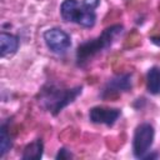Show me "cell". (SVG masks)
<instances>
[{
    "mask_svg": "<svg viewBox=\"0 0 160 160\" xmlns=\"http://www.w3.org/2000/svg\"><path fill=\"white\" fill-rule=\"evenodd\" d=\"M12 148V139L8 130V124H2L0 128V158H4L5 154Z\"/></svg>",
    "mask_w": 160,
    "mask_h": 160,
    "instance_id": "11",
    "label": "cell"
},
{
    "mask_svg": "<svg viewBox=\"0 0 160 160\" xmlns=\"http://www.w3.org/2000/svg\"><path fill=\"white\" fill-rule=\"evenodd\" d=\"M122 25L115 24L106 28L96 39L88 40L78 46L76 50V64L78 66L86 65L95 55L101 52L102 50L110 48L115 39L122 32Z\"/></svg>",
    "mask_w": 160,
    "mask_h": 160,
    "instance_id": "2",
    "label": "cell"
},
{
    "mask_svg": "<svg viewBox=\"0 0 160 160\" xmlns=\"http://www.w3.org/2000/svg\"><path fill=\"white\" fill-rule=\"evenodd\" d=\"M146 90L151 95L160 94V68L152 66L146 74Z\"/></svg>",
    "mask_w": 160,
    "mask_h": 160,
    "instance_id": "10",
    "label": "cell"
},
{
    "mask_svg": "<svg viewBox=\"0 0 160 160\" xmlns=\"http://www.w3.org/2000/svg\"><path fill=\"white\" fill-rule=\"evenodd\" d=\"M156 158H159V154L158 152H155V154H146L144 156V159H156Z\"/></svg>",
    "mask_w": 160,
    "mask_h": 160,
    "instance_id": "15",
    "label": "cell"
},
{
    "mask_svg": "<svg viewBox=\"0 0 160 160\" xmlns=\"http://www.w3.org/2000/svg\"><path fill=\"white\" fill-rule=\"evenodd\" d=\"M132 88V80L131 74H120L112 79H110L106 85L104 86L100 96L102 99H109L112 96H116L120 92L129 91Z\"/></svg>",
    "mask_w": 160,
    "mask_h": 160,
    "instance_id": "6",
    "label": "cell"
},
{
    "mask_svg": "<svg viewBox=\"0 0 160 160\" xmlns=\"http://www.w3.org/2000/svg\"><path fill=\"white\" fill-rule=\"evenodd\" d=\"M150 40H151V42H152L154 45H156V46L160 48V35H158V36H152V38H150Z\"/></svg>",
    "mask_w": 160,
    "mask_h": 160,
    "instance_id": "14",
    "label": "cell"
},
{
    "mask_svg": "<svg viewBox=\"0 0 160 160\" xmlns=\"http://www.w3.org/2000/svg\"><path fill=\"white\" fill-rule=\"evenodd\" d=\"M81 85L71 89H62L54 84H48L40 90L38 95V101L51 115L56 116L64 108L71 104L81 94Z\"/></svg>",
    "mask_w": 160,
    "mask_h": 160,
    "instance_id": "1",
    "label": "cell"
},
{
    "mask_svg": "<svg viewBox=\"0 0 160 160\" xmlns=\"http://www.w3.org/2000/svg\"><path fill=\"white\" fill-rule=\"evenodd\" d=\"M70 158H72V154L65 148L59 149V151H58V154L55 156L56 160H66V159H70Z\"/></svg>",
    "mask_w": 160,
    "mask_h": 160,
    "instance_id": "12",
    "label": "cell"
},
{
    "mask_svg": "<svg viewBox=\"0 0 160 160\" xmlns=\"http://www.w3.org/2000/svg\"><path fill=\"white\" fill-rule=\"evenodd\" d=\"M120 109L115 108H104V106H94L89 111V119L94 124H102L106 126H112L118 119L120 118Z\"/></svg>",
    "mask_w": 160,
    "mask_h": 160,
    "instance_id": "7",
    "label": "cell"
},
{
    "mask_svg": "<svg viewBox=\"0 0 160 160\" xmlns=\"http://www.w3.org/2000/svg\"><path fill=\"white\" fill-rule=\"evenodd\" d=\"M19 49V39L18 36L1 31L0 34V55L1 58H10Z\"/></svg>",
    "mask_w": 160,
    "mask_h": 160,
    "instance_id": "8",
    "label": "cell"
},
{
    "mask_svg": "<svg viewBox=\"0 0 160 160\" xmlns=\"http://www.w3.org/2000/svg\"><path fill=\"white\" fill-rule=\"evenodd\" d=\"M60 15L64 21L75 22L82 28H92L96 22L94 10L86 9L76 0H64L60 6Z\"/></svg>",
    "mask_w": 160,
    "mask_h": 160,
    "instance_id": "3",
    "label": "cell"
},
{
    "mask_svg": "<svg viewBox=\"0 0 160 160\" xmlns=\"http://www.w3.org/2000/svg\"><path fill=\"white\" fill-rule=\"evenodd\" d=\"M154 126L149 122H142L136 126L132 138V154L138 159H144V156L150 151L154 142Z\"/></svg>",
    "mask_w": 160,
    "mask_h": 160,
    "instance_id": "4",
    "label": "cell"
},
{
    "mask_svg": "<svg viewBox=\"0 0 160 160\" xmlns=\"http://www.w3.org/2000/svg\"><path fill=\"white\" fill-rule=\"evenodd\" d=\"M42 152H44L42 140L36 139V140H34L32 142H30L25 146L21 159L22 160H39L42 156Z\"/></svg>",
    "mask_w": 160,
    "mask_h": 160,
    "instance_id": "9",
    "label": "cell"
},
{
    "mask_svg": "<svg viewBox=\"0 0 160 160\" xmlns=\"http://www.w3.org/2000/svg\"><path fill=\"white\" fill-rule=\"evenodd\" d=\"M82 5H84L86 9L95 10V9L100 5V0H82Z\"/></svg>",
    "mask_w": 160,
    "mask_h": 160,
    "instance_id": "13",
    "label": "cell"
},
{
    "mask_svg": "<svg viewBox=\"0 0 160 160\" xmlns=\"http://www.w3.org/2000/svg\"><path fill=\"white\" fill-rule=\"evenodd\" d=\"M42 36H44V40H45L48 49L54 54L62 55L71 48L70 35L59 28L48 29Z\"/></svg>",
    "mask_w": 160,
    "mask_h": 160,
    "instance_id": "5",
    "label": "cell"
}]
</instances>
